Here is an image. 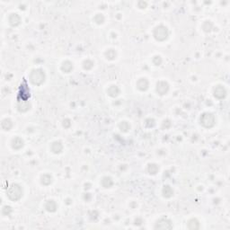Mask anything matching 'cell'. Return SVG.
I'll return each mask as SVG.
<instances>
[{"label":"cell","mask_w":230,"mask_h":230,"mask_svg":"<svg viewBox=\"0 0 230 230\" xmlns=\"http://www.w3.org/2000/svg\"><path fill=\"white\" fill-rule=\"evenodd\" d=\"M50 150L55 154H59L63 150V145L60 141H55L50 145Z\"/></svg>","instance_id":"8fae6325"},{"label":"cell","mask_w":230,"mask_h":230,"mask_svg":"<svg viewBox=\"0 0 230 230\" xmlns=\"http://www.w3.org/2000/svg\"><path fill=\"white\" fill-rule=\"evenodd\" d=\"M88 197H90V198H91L90 193H86V194L85 195V200H86V201H87V200H88Z\"/></svg>","instance_id":"1f68e13d"},{"label":"cell","mask_w":230,"mask_h":230,"mask_svg":"<svg viewBox=\"0 0 230 230\" xmlns=\"http://www.w3.org/2000/svg\"><path fill=\"white\" fill-rule=\"evenodd\" d=\"M172 221L168 219H160L155 225V229H172Z\"/></svg>","instance_id":"5b68a950"},{"label":"cell","mask_w":230,"mask_h":230,"mask_svg":"<svg viewBox=\"0 0 230 230\" xmlns=\"http://www.w3.org/2000/svg\"><path fill=\"white\" fill-rule=\"evenodd\" d=\"M45 73L42 69H34L30 76H29V79H30V82L34 85H40L44 83L45 81Z\"/></svg>","instance_id":"7a4b0ae2"},{"label":"cell","mask_w":230,"mask_h":230,"mask_svg":"<svg viewBox=\"0 0 230 230\" xmlns=\"http://www.w3.org/2000/svg\"><path fill=\"white\" fill-rule=\"evenodd\" d=\"M94 21L97 24H101L104 22V16L102 14H97L94 17Z\"/></svg>","instance_id":"d4e9b609"},{"label":"cell","mask_w":230,"mask_h":230,"mask_svg":"<svg viewBox=\"0 0 230 230\" xmlns=\"http://www.w3.org/2000/svg\"><path fill=\"white\" fill-rule=\"evenodd\" d=\"M158 170H159V168H158L157 165H155V164H150L148 167V171L150 174H155L158 172Z\"/></svg>","instance_id":"7402d4cb"},{"label":"cell","mask_w":230,"mask_h":230,"mask_svg":"<svg viewBox=\"0 0 230 230\" xmlns=\"http://www.w3.org/2000/svg\"><path fill=\"white\" fill-rule=\"evenodd\" d=\"M1 127L4 130H10L13 127V122L10 119H4L1 122Z\"/></svg>","instance_id":"9a60e30c"},{"label":"cell","mask_w":230,"mask_h":230,"mask_svg":"<svg viewBox=\"0 0 230 230\" xmlns=\"http://www.w3.org/2000/svg\"><path fill=\"white\" fill-rule=\"evenodd\" d=\"M216 123V118L215 116L210 113H204L200 116V124L207 128H212Z\"/></svg>","instance_id":"277c9868"},{"label":"cell","mask_w":230,"mask_h":230,"mask_svg":"<svg viewBox=\"0 0 230 230\" xmlns=\"http://www.w3.org/2000/svg\"><path fill=\"white\" fill-rule=\"evenodd\" d=\"M107 93H108V94H109L110 96H112V97H117V96L119 95V94H120V89H119V87L116 86V85H111V86L108 88Z\"/></svg>","instance_id":"2e32d148"},{"label":"cell","mask_w":230,"mask_h":230,"mask_svg":"<svg viewBox=\"0 0 230 230\" xmlns=\"http://www.w3.org/2000/svg\"><path fill=\"white\" fill-rule=\"evenodd\" d=\"M187 227L189 229H199L200 228V222L196 219H192L188 221Z\"/></svg>","instance_id":"e0dca14e"},{"label":"cell","mask_w":230,"mask_h":230,"mask_svg":"<svg viewBox=\"0 0 230 230\" xmlns=\"http://www.w3.org/2000/svg\"><path fill=\"white\" fill-rule=\"evenodd\" d=\"M101 184H102L103 187H104V188H110V187L113 186V179H112L111 177L105 176V177H104V178L102 179Z\"/></svg>","instance_id":"d6986e66"},{"label":"cell","mask_w":230,"mask_h":230,"mask_svg":"<svg viewBox=\"0 0 230 230\" xmlns=\"http://www.w3.org/2000/svg\"><path fill=\"white\" fill-rule=\"evenodd\" d=\"M116 51H115L114 50H113V49H110V50H108L106 52H105V56H106V58L108 59H110V60H113V59H114L115 58H116Z\"/></svg>","instance_id":"44dd1931"},{"label":"cell","mask_w":230,"mask_h":230,"mask_svg":"<svg viewBox=\"0 0 230 230\" xmlns=\"http://www.w3.org/2000/svg\"><path fill=\"white\" fill-rule=\"evenodd\" d=\"M83 67H84V69H85L89 70V69H91L94 67V62H93L92 60H90V59H86V60H85V61H84V63H83Z\"/></svg>","instance_id":"484cf974"},{"label":"cell","mask_w":230,"mask_h":230,"mask_svg":"<svg viewBox=\"0 0 230 230\" xmlns=\"http://www.w3.org/2000/svg\"><path fill=\"white\" fill-rule=\"evenodd\" d=\"M212 27H213V24H212L211 22H209V21L205 22V23L203 24V25H202V29H203V31H205L206 33L210 32L211 29H212Z\"/></svg>","instance_id":"cb8c5ba5"},{"label":"cell","mask_w":230,"mask_h":230,"mask_svg":"<svg viewBox=\"0 0 230 230\" xmlns=\"http://www.w3.org/2000/svg\"><path fill=\"white\" fill-rule=\"evenodd\" d=\"M11 212H12V209H11V207H9V206H5V207L2 209V214H3L4 216H9V215L11 214Z\"/></svg>","instance_id":"83f0119b"},{"label":"cell","mask_w":230,"mask_h":230,"mask_svg":"<svg viewBox=\"0 0 230 230\" xmlns=\"http://www.w3.org/2000/svg\"><path fill=\"white\" fill-rule=\"evenodd\" d=\"M147 5H148V4H147L146 2H142V1H141V2H139V5L140 8H145V7L147 6Z\"/></svg>","instance_id":"4dcf8cb0"},{"label":"cell","mask_w":230,"mask_h":230,"mask_svg":"<svg viewBox=\"0 0 230 230\" xmlns=\"http://www.w3.org/2000/svg\"><path fill=\"white\" fill-rule=\"evenodd\" d=\"M145 125H146V127H147V128H153L154 126L155 125V120H154V119L149 118V119H147V120H146V121H145Z\"/></svg>","instance_id":"4316f807"},{"label":"cell","mask_w":230,"mask_h":230,"mask_svg":"<svg viewBox=\"0 0 230 230\" xmlns=\"http://www.w3.org/2000/svg\"><path fill=\"white\" fill-rule=\"evenodd\" d=\"M162 193H163V196L165 198H171L174 195V190L172 189L171 186L165 185L163 190H162Z\"/></svg>","instance_id":"5bb4252c"},{"label":"cell","mask_w":230,"mask_h":230,"mask_svg":"<svg viewBox=\"0 0 230 230\" xmlns=\"http://www.w3.org/2000/svg\"><path fill=\"white\" fill-rule=\"evenodd\" d=\"M24 147V140L19 138V137H16L14 139H13L12 140V148L15 150H19L21 149L22 148Z\"/></svg>","instance_id":"30bf717a"},{"label":"cell","mask_w":230,"mask_h":230,"mask_svg":"<svg viewBox=\"0 0 230 230\" xmlns=\"http://www.w3.org/2000/svg\"><path fill=\"white\" fill-rule=\"evenodd\" d=\"M61 69H62V71L65 72V73H69V72H71V70L73 69V64H72L70 61L67 60V61L63 62V64H62V66H61Z\"/></svg>","instance_id":"ac0fdd59"},{"label":"cell","mask_w":230,"mask_h":230,"mask_svg":"<svg viewBox=\"0 0 230 230\" xmlns=\"http://www.w3.org/2000/svg\"><path fill=\"white\" fill-rule=\"evenodd\" d=\"M119 127H120V130L123 131V132H127V131L130 129V126H129V124L127 121H121V122L120 123Z\"/></svg>","instance_id":"603a6c76"},{"label":"cell","mask_w":230,"mask_h":230,"mask_svg":"<svg viewBox=\"0 0 230 230\" xmlns=\"http://www.w3.org/2000/svg\"><path fill=\"white\" fill-rule=\"evenodd\" d=\"M8 21H9V24L12 26L15 27V26L20 24V23H21V17L17 14H11L10 16L8 17Z\"/></svg>","instance_id":"9c48e42d"},{"label":"cell","mask_w":230,"mask_h":230,"mask_svg":"<svg viewBox=\"0 0 230 230\" xmlns=\"http://www.w3.org/2000/svg\"><path fill=\"white\" fill-rule=\"evenodd\" d=\"M227 95V90L224 86L222 85H218L215 87L214 89V96L219 99V100H221V99H224Z\"/></svg>","instance_id":"52a82bcc"},{"label":"cell","mask_w":230,"mask_h":230,"mask_svg":"<svg viewBox=\"0 0 230 230\" xmlns=\"http://www.w3.org/2000/svg\"><path fill=\"white\" fill-rule=\"evenodd\" d=\"M153 63L155 66H159L162 63V59L160 56H155L153 58Z\"/></svg>","instance_id":"f1b7e54d"},{"label":"cell","mask_w":230,"mask_h":230,"mask_svg":"<svg viewBox=\"0 0 230 230\" xmlns=\"http://www.w3.org/2000/svg\"><path fill=\"white\" fill-rule=\"evenodd\" d=\"M169 90V85L165 81H159L156 85V92L160 95L165 94Z\"/></svg>","instance_id":"8992f818"},{"label":"cell","mask_w":230,"mask_h":230,"mask_svg":"<svg viewBox=\"0 0 230 230\" xmlns=\"http://www.w3.org/2000/svg\"><path fill=\"white\" fill-rule=\"evenodd\" d=\"M149 86V82L147 78H140L137 82V87L140 91H147Z\"/></svg>","instance_id":"ba28073f"},{"label":"cell","mask_w":230,"mask_h":230,"mask_svg":"<svg viewBox=\"0 0 230 230\" xmlns=\"http://www.w3.org/2000/svg\"><path fill=\"white\" fill-rule=\"evenodd\" d=\"M40 182H41V184H42L43 185L48 186V185H50V184H51V182H52V177H51L50 174H43V175L41 176Z\"/></svg>","instance_id":"ffe728a7"},{"label":"cell","mask_w":230,"mask_h":230,"mask_svg":"<svg viewBox=\"0 0 230 230\" xmlns=\"http://www.w3.org/2000/svg\"><path fill=\"white\" fill-rule=\"evenodd\" d=\"M30 108H31V104L27 101L23 102V103H19L18 105H17V109L21 113H25L28 110H30Z\"/></svg>","instance_id":"7c38bea8"},{"label":"cell","mask_w":230,"mask_h":230,"mask_svg":"<svg viewBox=\"0 0 230 230\" xmlns=\"http://www.w3.org/2000/svg\"><path fill=\"white\" fill-rule=\"evenodd\" d=\"M45 209L49 211V212H54L57 210V203L50 200H48L46 203H45Z\"/></svg>","instance_id":"4fadbf2b"},{"label":"cell","mask_w":230,"mask_h":230,"mask_svg":"<svg viewBox=\"0 0 230 230\" xmlns=\"http://www.w3.org/2000/svg\"><path fill=\"white\" fill-rule=\"evenodd\" d=\"M63 126L65 127V128H69L70 126H71V121H70V120L69 119H65L64 120H63Z\"/></svg>","instance_id":"f546056e"},{"label":"cell","mask_w":230,"mask_h":230,"mask_svg":"<svg viewBox=\"0 0 230 230\" xmlns=\"http://www.w3.org/2000/svg\"><path fill=\"white\" fill-rule=\"evenodd\" d=\"M169 36V31L165 25H158L154 30V37L158 41H164Z\"/></svg>","instance_id":"3957f363"},{"label":"cell","mask_w":230,"mask_h":230,"mask_svg":"<svg viewBox=\"0 0 230 230\" xmlns=\"http://www.w3.org/2000/svg\"><path fill=\"white\" fill-rule=\"evenodd\" d=\"M6 194H7V197L13 200V201H17L19 200L22 196H23V188L19 185V184H12L8 189H7V192H6Z\"/></svg>","instance_id":"6da1fadb"}]
</instances>
